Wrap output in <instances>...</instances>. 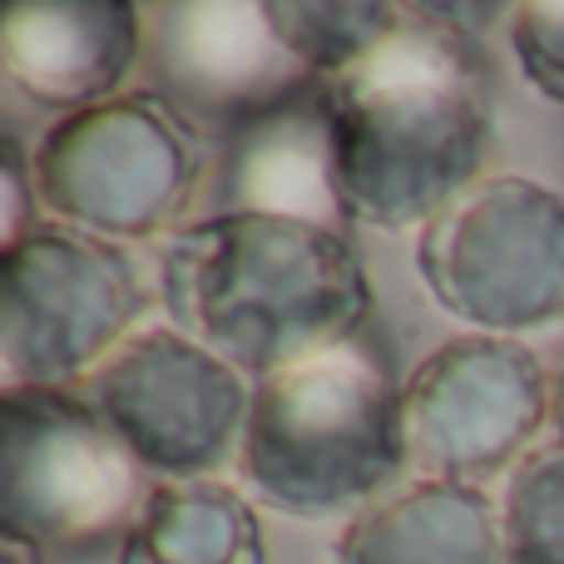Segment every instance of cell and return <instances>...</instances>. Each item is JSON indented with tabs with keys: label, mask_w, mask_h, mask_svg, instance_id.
<instances>
[{
	"label": "cell",
	"mask_w": 564,
	"mask_h": 564,
	"mask_svg": "<svg viewBox=\"0 0 564 564\" xmlns=\"http://www.w3.org/2000/svg\"><path fill=\"white\" fill-rule=\"evenodd\" d=\"M144 30L129 0H15L0 10V75L25 105L69 119L124 95Z\"/></svg>",
	"instance_id": "cell-11"
},
{
	"label": "cell",
	"mask_w": 564,
	"mask_h": 564,
	"mask_svg": "<svg viewBox=\"0 0 564 564\" xmlns=\"http://www.w3.org/2000/svg\"><path fill=\"white\" fill-rule=\"evenodd\" d=\"M89 406L144 470L208 480L238 456L253 381L178 327H144L85 381Z\"/></svg>",
	"instance_id": "cell-9"
},
{
	"label": "cell",
	"mask_w": 564,
	"mask_h": 564,
	"mask_svg": "<svg viewBox=\"0 0 564 564\" xmlns=\"http://www.w3.org/2000/svg\"><path fill=\"white\" fill-rule=\"evenodd\" d=\"M144 20H154L144 30L154 95L198 139L234 144L322 85L263 0H174L144 10Z\"/></svg>",
	"instance_id": "cell-10"
},
{
	"label": "cell",
	"mask_w": 564,
	"mask_h": 564,
	"mask_svg": "<svg viewBox=\"0 0 564 564\" xmlns=\"http://www.w3.org/2000/svg\"><path fill=\"white\" fill-rule=\"evenodd\" d=\"M134 258L79 228H40L0 253V391L89 381L144 317Z\"/></svg>",
	"instance_id": "cell-7"
},
{
	"label": "cell",
	"mask_w": 564,
	"mask_h": 564,
	"mask_svg": "<svg viewBox=\"0 0 564 564\" xmlns=\"http://www.w3.org/2000/svg\"><path fill=\"white\" fill-rule=\"evenodd\" d=\"M416 273L446 317L525 337L564 317V198L540 178L486 174L416 234Z\"/></svg>",
	"instance_id": "cell-5"
},
{
	"label": "cell",
	"mask_w": 564,
	"mask_h": 564,
	"mask_svg": "<svg viewBox=\"0 0 564 564\" xmlns=\"http://www.w3.org/2000/svg\"><path fill=\"white\" fill-rule=\"evenodd\" d=\"M159 297L178 332L263 381L341 347L371 317V278L341 228L208 214L159 248Z\"/></svg>",
	"instance_id": "cell-2"
},
{
	"label": "cell",
	"mask_w": 564,
	"mask_h": 564,
	"mask_svg": "<svg viewBox=\"0 0 564 564\" xmlns=\"http://www.w3.org/2000/svg\"><path fill=\"white\" fill-rule=\"evenodd\" d=\"M40 188H35V154H25L15 134L0 139V253L20 248L30 234H40Z\"/></svg>",
	"instance_id": "cell-18"
},
{
	"label": "cell",
	"mask_w": 564,
	"mask_h": 564,
	"mask_svg": "<svg viewBox=\"0 0 564 564\" xmlns=\"http://www.w3.org/2000/svg\"><path fill=\"white\" fill-rule=\"evenodd\" d=\"M550 426H555V436H560V446H564V361H560V371H555V391H550Z\"/></svg>",
	"instance_id": "cell-20"
},
{
	"label": "cell",
	"mask_w": 564,
	"mask_h": 564,
	"mask_svg": "<svg viewBox=\"0 0 564 564\" xmlns=\"http://www.w3.org/2000/svg\"><path fill=\"white\" fill-rule=\"evenodd\" d=\"M119 564H268L263 520L228 480H159Z\"/></svg>",
	"instance_id": "cell-14"
},
{
	"label": "cell",
	"mask_w": 564,
	"mask_h": 564,
	"mask_svg": "<svg viewBox=\"0 0 564 564\" xmlns=\"http://www.w3.org/2000/svg\"><path fill=\"white\" fill-rule=\"evenodd\" d=\"M139 460L75 391H0V535L35 550L129 540L149 490Z\"/></svg>",
	"instance_id": "cell-6"
},
{
	"label": "cell",
	"mask_w": 564,
	"mask_h": 564,
	"mask_svg": "<svg viewBox=\"0 0 564 564\" xmlns=\"http://www.w3.org/2000/svg\"><path fill=\"white\" fill-rule=\"evenodd\" d=\"M401 15H406V6H387V0H317V6L312 0H278L273 6L278 30L317 69L322 85L351 69L361 55H371L401 25Z\"/></svg>",
	"instance_id": "cell-15"
},
{
	"label": "cell",
	"mask_w": 564,
	"mask_h": 564,
	"mask_svg": "<svg viewBox=\"0 0 564 564\" xmlns=\"http://www.w3.org/2000/svg\"><path fill=\"white\" fill-rule=\"evenodd\" d=\"M224 214L297 218L347 234L351 218L337 184V129H332L327 85L234 139L224 169Z\"/></svg>",
	"instance_id": "cell-12"
},
{
	"label": "cell",
	"mask_w": 564,
	"mask_h": 564,
	"mask_svg": "<svg viewBox=\"0 0 564 564\" xmlns=\"http://www.w3.org/2000/svg\"><path fill=\"white\" fill-rule=\"evenodd\" d=\"M506 564H564V446H535L496 500Z\"/></svg>",
	"instance_id": "cell-16"
},
{
	"label": "cell",
	"mask_w": 564,
	"mask_h": 564,
	"mask_svg": "<svg viewBox=\"0 0 564 564\" xmlns=\"http://www.w3.org/2000/svg\"><path fill=\"white\" fill-rule=\"evenodd\" d=\"M238 470L278 516L351 520L411 470L401 387L361 337L292 361L253 381Z\"/></svg>",
	"instance_id": "cell-3"
},
{
	"label": "cell",
	"mask_w": 564,
	"mask_h": 564,
	"mask_svg": "<svg viewBox=\"0 0 564 564\" xmlns=\"http://www.w3.org/2000/svg\"><path fill=\"white\" fill-rule=\"evenodd\" d=\"M0 564H45V550L25 545L15 535H0Z\"/></svg>",
	"instance_id": "cell-19"
},
{
	"label": "cell",
	"mask_w": 564,
	"mask_h": 564,
	"mask_svg": "<svg viewBox=\"0 0 564 564\" xmlns=\"http://www.w3.org/2000/svg\"><path fill=\"white\" fill-rule=\"evenodd\" d=\"M337 564H506L500 510L480 486L406 476L341 525Z\"/></svg>",
	"instance_id": "cell-13"
},
{
	"label": "cell",
	"mask_w": 564,
	"mask_h": 564,
	"mask_svg": "<svg viewBox=\"0 0 564 564\" xmlns=\"http://www.w3.org/2000/svg\"><path fill=\"white\" fill-rule=\"evenodd\" d=\"M510 50L520 59V75L564 109V0H525L506 10Z\"/></svg>",
	"instance_id": "cell-17"
},
{
	"label": "cell",
	"mask_w": 564,
	"mask_h": 564,
	"mask_svg": "<svg viewBox=\"0 0 564 564\" xmlns=\"http://www.w3.org/2000/svg\"><path fill=\"white\" fill-rule=\"evenodd\" d=\"M198 139L154 89H124L40 134L35 188L59 228L144 243L178 234L208 178Z\"/></svg>",
	"instance_id": "cell-4"
},
{
	"label": "cell",
	"mask_w": 564,
	"mask_h": 564,
	"mask_svg": "<svg viewBox=\"0 0 564 564\" xmlns=\"http://www.w3.org/2000/svg\"><path fill=\"white\" fill-rule=\"evenodd\" d=\"M337 184L347 218L401 234L426 228L486 178L496 144V85L476 35L406 6L371 55L327 79Z\"/></svg>",
	"instance_id": "cell-1"
},
{
	"label": "cell",
	"mask_w": 564,
	"mask_h": 564,
	"mask_svg": "<svg viewBox=\"0 0 564 564\" xmlns=\"http://www.w3.org/2000/svg\"><path fill=\"white\" fill-rule=\"evenodd\" d=\"M545 361L520 337H451L401 381V431L416 476L480 486L510 476L550 426Z\"/></svg>",
	"instance_id": "cell-8"
}]
</instances>
